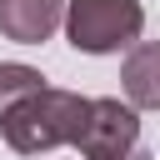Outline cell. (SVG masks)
Wrapping results in <instances>:
<instances>
[{
	"label": "cell",
	"mask_w": 160,
	"mask_h": 160,
	"mask_svg": "<svg viewBox=\"0 0 160 160\" xmlns=\"http://www.w3.org/2000/svg\"><path fill=\"white\" fill-rule=\"evenodd\" d=\"M120 90L135 110H160V40H140L120 65Z\"/></svg>",
	"instance_id": "cell-5"
},
{
	"label": "cell",
	"mask_w": 160,
	"mask_h": 160,
	"mask_svg": "<svg viewBox=\"0 0 160 160\" xmlns=\"http://www.w3.org/2000/svg\"><path fill=\"white\" fill-rule=\"evenodd\" d=\"M75 150H80V160L140 150V110H135L130 100H115V95L90 100V115H85V130H80Z\"/></svg>",
	"instance_id": "cell-3"
},
{
	"label": "cell",
	"mask_w": 160,
	"mask_h": 160,
	"mask_svg": "<svg viewBox=\"0 0 160 160\" xmlns=\"http://www.w3.org/2000/svg\"><path fill=\"white\" fill-rule=\"evenodd\" d=\"M100 160H150V155H145V145H140V150H130V155H100Z\"/></svg>",
	"instance_id": "cell-7"
},
{
	"label": "cell",
	"mask_w": 160,
	"mask_h": 160,
	"mask_svg": "<svg viewBox=\"0 0 160 160\" xmlns=\"http://www.w3.org/2000/svg\"><path fill=\"white\" fill-rule=\"evenodd\" d=\"M145 30L140 0H70L65 5V40L80 55H115L135 50Z\"/></svg>",
	"instance_id": "cell-2"
},
{
	"label": "cell",
	"mask_w": 160,
	"mask_h": 160,
	"mask_svg": "<svg viewBox=\"0 0 160 160\" xmlns=\"http://www.w3.org/2000/svg\"><path fill=\"white\" fill-rule=\"evenodd\" d=\"M70 0H0V35L15 45H40L55 30H65Z\"/></svg>",
	"instance_id": "cell-4"
},
{
	"label": "cell",
	"mask_w": 160,
	"mask_h": 160,
	"mask_svg": "<svg viewBox=\"0 0 160 160\" xmlns=\"http://www.w3.org/2000/svg\"><path fill=\"white\" fill-rule=\"evenodd\" d=\"M45 90V75L35 65H20V60H0V120L10 110H20L25 100H35Z\"/></svg>",
	"instance_id": "cell-6"
},
{
	"label": "cell",
	"mask_w": 160,
	"mask_h": 160,
	"mask_svg": "<svg viewBox=\"0 0 160 160\" xmlns=\"http://www.w3.org/2000/svg\"><path fill=\"white\" fill-rule=\"evenodd\" d=\"M85 115H90V100L85 95L60 90V85H45L35 100H25L20 110H10L0 120V135H5V145L15 155H50V150L80 140Z\"/></svg>",
	"instance_id": "cell-1"
}]
</instances>
